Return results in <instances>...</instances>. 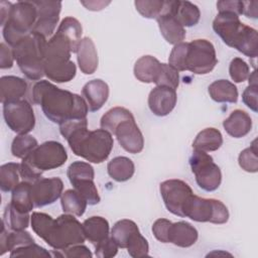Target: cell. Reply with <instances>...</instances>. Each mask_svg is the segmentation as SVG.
<instances>
[{"label":"cell","instance_id":"7dc6e473","mask_svg":"<svg viewBox=\"0 0 258 258\" xmlns=\"http://www.w3.org/2000/svg\"><path fill=\"white\" fill-rule=\"evenodd\" d=\"M10 257H52V254L43 247L33 243L12 250L10 252Z\"/></svg>","mask_w":258,"mask_h":258},{"label":"cell","instance_id":"b9f144b4","mask_svg":"<svg viewBox=\"0 0 258 258\" xmlns=\"http://www.w3.org/2000/svg\"><path fill=\"white\" fill-rule=\"evenodd\" d=\"M257 140L255 139L250 147L241 151L238 157L239 165L247 172H257L258 170V155H257Z\"/></svg>","mask_w":258,"mask_h":258},{"label":"cell","instance_id":"f546056e","mask_svg":"<svg viewBox=\"0 0 258 258\" xmlns=\"http://www.w3.org/2000/svg\"><path fill=\"white\" fill-rule=\"evenodd\" d=\"M223 144L222 133L216 128H206L199 132L192 142V148L205 152L216 151Z\"/></svg>","mask_w":258,"mask_h":258},{"label":"cell","instance_id":"9a60e30c","mask_svg":"<svg viewBox=\"0 0 258 258\" xmlns=\"http://www.w3.org/2000/svg\"><path fill=\"white\" fill-rule=\"evenodd\" d=\"M63 182L59 177L40 178L31 183V196L34 207L41 208L53 204L62 195Z\"/></svg>","mask_w":258,"mask_h":258},{"label":"cell","instance_id":"ab89813d","mask_svg":"<svg viewBox=\"0 0 258 258\" xmlns=\"http://www.w3.org/2000/svg\"><path fill=\"white\" fill-rule=\"evenodd\" d=\"M74 188L82 195L86 200L88 205L94 206L100 203V196L97 189V186L94 182V179H80L72 182Z\"/></svg>","mask_w":258,"mask_h":258},{"label":"cell","instance_id":"836d02e7","mask_svg":"<svg viewBox=\"0 0 258 258\" xmlns=\"http://www.w3.org/2000/svg\"><path fill=\"white\" fill-rule=\"evenodd\" d=\"M60 204L62 211L77 217L84 215L88 203L75 188L67 189L60 197Z\"/></svg>","mask_w":258,"mask_h":258},{"label":"cell","instance_id":"11a10c76","mask_svg":"<svg viewBox=\"0 0 258 258\" xmlns=\"http://www.w3.org/2000/svg\"><path fill=\"white\" fill-rule=\"evenodd\" d=\"M93 256L92 252L84 245L77 244L73 245L64 250H62V257L73 258V257H84V258H91Z\"/></svg>","mask_w":258,"mask_h":258},{"label":"cell","instance_id":"d6a6232c","mask_svg":"<svg viewBox=\"0 0 258 258\" xmlns=\"http://www.w3.org/2000/svg\"><path fill=\"white\" fill-rule=\"evenodd\" d=\"M238 51L242 52L246 56L255 58L258 54V34L257 30L246 25L237 40L235 47Z\"/></svg>","mask_w":258,"mask_h":258},{"label":"cell","instance_id":"1f68e13d","mask_svg":"<svg viewBox=\"0 0 258 258\" xmlns=\"http://www.w3.org/2000/svg\"><path fill=\"white\" fill-rule=\"evenodd\" d=\"M56 32L67 38L71 44L72 52H77L79 44L82 40L83 28L80 21L72 16L63 18L58 25Z\"/></svg>","mask_w":258,"mask_h":258},{"label":"cell","instance_id":"4316f807","mask_svg":"<svg viewBox=\"0 0 258 258\" xmlns=\"http://www.w3.org/2000/svg\"><path fill=\"white\" fill-rule=\"evenodd\" d=\"M82 226L86 239L94 245L109 236V223L103 217H90L84 221Z\"/></svg>","mask_w":258,"mask_h":258},{"label":"cell","instance_id":"db71d44e","mask_svg":"<svg viewBox=\"0 0 258 258\" xmlns=\"http://www.w3.org/2000/svg\"><path fill=\"white\" fill-rule=\"evenodd\" d=\"M217 9L219 12H231L239 16L243 13V1H238V0L218 1Z\"/></svg>","mask_w":258,"mask_h":258},{"label":"cell","instance_id":"ba28073f","mask_svg":"<svg viewBox=\"0 0 258 258\" xmlns=\"http://www.w3.org/2000/svg\"><path fill=\"white\" fill-rule=\"evenodd\" d=\"M189 165L198 185L206 191H214L222 182V172L213 157L205 151L196 150L189 158Z\"/></svg>","mask_w":258,"mask_h":258},{"label":"cell","instance_id":"2e32d148","mask_svg":"<svg viewBox=\"0 0 258 258\" xmlns=\"http://www.w3.org/2000/svg\"><path fill=\"white\" fill-rule=\"evenodd\" d=\"M244 26L239 16L231 12H219L213 21L214 31L230 47L235 46Z\"/></svg>","mask_w":258,"mask_h":258},{"label":"cell","instance_id":"603a6c76","mask_svg":"<svg viewBox=\"0 0 258 258\" xmlns=\"http://www.w3.org/2000/svg\"><path fill=\"white\" fill-rule=\"evenodd\" d=\"M169 7L173 16L183 27H190L200 21L201 11L199 7L189 1L170 0Z\"/></svg>","mask_w":258,"mask_h":258},{"label":"cell","instance_id":"484cf974","mask_svg":"<svg viewBox=\"0 0 258 258\" xmlns=\"http://www.w3.org/2000/svg\"><path fill=\"white\" fill-rule=\"evenodd\" d=\"M160 61L152 55H143L134 64V76L142 83H155L160 69Z\"/></svg>","mask_w":258,"mask_h":258},{"label":"cell","instance_id":"83f0119b","mask_svg":"<svg viewBox=\"0 0 258 258\" xmlns=\"http://www.w3.org/2000/svg\"><path fill=\"white\" fill-rule=\"evenodd\" d=\"M208 92L210 97L218 103H236L238 100L237 87L228 80H217L213 82Z\"/></svg>","mask_w":258,"mask_h":258},{"label":"cell","instance_id":"e0dca14e","mask_svg":"<svg viewBox=\"0 0 258 258\" xmlns=\"http://www.w3.org/2000/svg\"><path fill=\"white\" fill-rule=\"evenodd\" d=\"M156 20L161 35L168 43L175 45L183 41L185 38V29L171 13L168 1H164L162 12Z\"/></svg>","mask_w":258,"mask_h":258},{"label":"cell","instance_id":"cb8c5ba5","mask_svg":"<svg viewBox=\"0 0 258 258\" xmlns=\"http://www.w3.org/2000/svg\"><path fill=\"white\" fill-rule=\"evenodd\" d=\"M198 237L199 233L192 225L184 221H179L171 224L168 241L175 246L187 248L197 242Z\"/></svg>","mask_w":258,"mask_h":258},{"label":"cell","instance_id":"3957f363","mask_svg":"<svg viewBox=\"0 0 258 258\" xmlns=\"http://www.w3.org/2000/svg\"><path fill=\"white\" fill-rule=\"evenodd\" d=\"M46 43L44 36L30 32L12 47L14 58L27 79L39 81L44 76Z\"/></svg>","mask_w":258,"mask_h":258},{"label":"cell","instance_id":"f6af8a7d","mask_svg":"<svg viewBox=\"0 0 258 258\" xmlns=\"http://www.w3.org/2000/svg\"><path fill=\"white\" fill-rule=\"evenodd\" d=\"M128 254L133 258L148 256L149 245L147 240L141 235L140 231L131 236L126 247Z\"/></svg>","mask_w":258,"mask_h":258},{"label":"cell","instance_id":"7402d4cb","mask_svg":"<svg viewBox=\"0 0 258 258\" xmlns=\"http://www.w3.org/2000/svg\"><path fill=\"white\" fill-rule=\"evenodd\" d=\"M223 127L230 136L234 138H241L251 131L252 119L248 113L237 109L224 120Z\"/></svg>","mask_w":258,"mask_h":258},{"label":"cell","instance_id":"d4e9b609","mask_svg":"<svg viewBox=\"0 0 258 258\" xmlns=\"http://www.w3.org/2000/svg\"><path fill=\"white\" fill-rule=\"evenodd\" d=\"M33 243H35L34 239L28 232L24 230H20V231H12L8 233L6 231V226L2 222V228H1V234H0V255L5 254L7 251L11 252L12 250L18 247L30 245Z\"/></svg>","mask_w":258,"mask_h":258},{"label":"cell","instance_id":"4fadbf2b","mask_svg":"<svg viewBox=\"0 0 258 258\" xmlns=\"http://www.w3.org/2000/svg\"><path fill=\"white\" fill-rule=\"evenodd\" d=\"M37 9V20L31 32L38 33L45 38L54 32L59 20L60 1H33Z\"/></svg>","mask_w":258,"mask_h":258},{"label":"cell","instance_id":"681fc988","mask_svg":"<svg viewBox=\"0 0 258 258\" xmlns=\"http://www.w3.org/2000/svg\"><path fill=\"white\" fill-rule=\"evenodd\" d=\"M118 248V245L112 239V237L108 236L107 238L96 244L95 255L98 258H111L117 254Z\"/></svg>","mask_w":258,"mask_h":258},{"label":"cell","instance_id":"277c9868","mask_svg":"<svg viewBox=\"0 0 258 258\" xmlns=\"http://www.w3.org/2000/svg\"><path fill=\"white\" fill-rule=\"evenodd\" d=\"M71 44L61 34L55 32L47 43L44 57V76L56 83L72 81L77 73L76 64L71 60Z\"/></svg>","mask_w":258,"mask_h":258},{"label":"cell","instance_id":"7a4b0ae2","mask_svg":"<svg viewBox=\"0 0 258 258\" xmlns=\"http://www.w3.org/2000/svg\"><path fill=\"white\" fill-rule=\"evenodd\" d=\"M70 148L77 155L93 163H101L110 155L114 140L112 134L105 129L90 131L83 126L73 131L67 138Z\"/></svg>","mask_w":258,"mask_h":258},{"label":"cell","instance_id":"d590c367","mask_svg":"<svg viewBox=\"0 0 258 258\" xmlns=\"http://www.w3.org/2000/svg\"><path fill=\"white\" fill-rule=\"evenodd\" d=\"M30 217L29 213H20L11 204H8L5 208L2 222L9 230L20 231L28 227Z\"/></svg>","mask_w":258,"mask_h":258},{"label":"cell","instance_id":"6f0895ef","mask_svg":"<svg viewBox=\"0 0 258 258\" xmlns=\"http://www.w3.org/2000/svg\"><path fill=\"white\" fill-rule=\"evenodd\" d=\"M248 18L258 17V1H243V13Z\"/></svg>","mask_w":258,"mask_h":258},{"label":"cell","instance_id":"680465c9","mask_svg":"<svg viewBox=\"0 0 258 258\" xmlns=\"http://www.w3.org/2000/svg\"><path fill=\"white\" fill-rule=\"evenodd\" d=\"M12 6V3L7 1H1L0 3V16H1V24L4 25V23L7 20L10 8Z\"/></svg>","mask_w":258,"mask_h":258},{"label":"cell","instance_id":"8d00e7d4","mask_svg":"<svg viewBox=\"0 0 258 258\" xmlns=\"http://www.w3.org/2000/svg\"><path fill=\"white\" fill-rule=\"evenodd\" d=\"M20 163L8 162L0 166V187L2 191L9 192L19 183Z\"/></svg>","mask_w":258,"mask_h":258},{"label":"cell","instance_id":"bcb514c9","mask_svg":"<svg viewBox=\"0 0 258 258\" xmlns=\"http://www.w3.org/2000/svg\"><path fill=\"white\" fill-rule=\"evenodd\" d=\"M188 42H180L173 46L168 57V63L178 72L185 71L184 61L187 52Z\"/></svg>","mask_w":258,"mask_h":258},{"label":"cell","instance_id":"8fae6325","mask_svg":"<svg viewBox=\"0 0 258 258\" xmlns=\"http://www.w3.org/2000/svg\"><path fill=\"white\" fill-rule=\"evenodd\" d=\"M3 117L6 125L17 134H28L35 126V116L26 100L3 104Z\"/></svg>","mask_w":258,"mask_h":258},{"label":"cell","instance_id":"f1b7e54d","mask_svg":"<svg viewBox=\"0 0 258 258\" xmlns=\"http://www.w3.org/2000/svg\"><path fill=\"white\" fill-rule=\"evenodd\" d=\"M107 171L112 179L123 182L133 176L135 165L130 158L126 156H117L108 162Z\"/></svg>","mask_w":258,"mask_h":258},{"label":"cell","instance_id":"d6986e66","mask_svg":"<svg viewBox=\"0 0 258 258\" xmlns=\"http://www.w3.org/2000/svg\"><path fill=\"white\" fill-rule=\"evenodd\" d=\"M82 94L88 105L89 111L96 112L107 102L109 97V86L103 80L95 79L88 82L83 87Z\"/></svg>","mask_w":258,"mask_h":258},{"label":"cell","instance_id":"74e56055","mask_svg":"<svg viewBox=\"0 0 258 258\" xmlns=\"http://www.w3.org/2000/svg\"><path fill=\"white\" fill-rule=\"evenodd\" d=\"M132 113L123 107H115L107 111L101 118L100 125L102 129L107 130L111 134H113L114 129L124 120L133 118Z\"/></svg>","mask_w":258,"mask_h":258},{"label":"cell","instance_id":"9f6ffc18","mask_svg":"<svg viewBox=\"0 0 258 258\" xmlns=\"http://www.w3.org/2000/svg\"><path fill=\"white\" fill-rule=\"evenodd\" d=\"M13 60L14 54L12 48H10L6 43L2 42L0 44V68L2 70L12 68Z\"/></svg>","mask_w":258,"mask_h":258},{"label":"cell","instance_id":"e575fe53","mask_svg":"<svg viewBox=\"0 0 258 258\" xmlns=\"http://www.w3.org/2000/svg\"><path fill=\"white\" fill-rule=\"evenodd\" d=\"M138 231L139 229L135 222L123 219L115 223L111 230V237L119 248H126L131 236Z\"/></svg>","mask_w":258,"mask_h":258},{"label":"cell","instance_id":"f35d334b","mask_svg":"<svg viewBox=\"0 0 258 258\" xmlns=\"http://www.w3.org/2000/svg\"><path fill=\"white\" fill-rule=\"evenodd\" d=\"M38 146L37 140L29 134H18L12 141L11 153L16 158H25Z\"/></svg>","mask_w":258,"mask_h":258},{"label":"cell","instance_id":"30bf717a","mask_svg":"<svg viewBox=\"0 0 258 258\" xmlns=\"http://www.w3.org/2000/svg\"><path fill=\"white\" fill-rule=\"evenodd\" d=\"M159 190L164 206L171 214L184 217V210L194 196L191 187L181 179H167L160 183Z\"/></svg>","mask_w":258,"mask_h":258},{"label":"cell","instance_id":"c3c4849f","mask_svg":"<svg viewBox=\"0 0 258 258\" xmlns=\"http://www.w3.org/2000/svg\"><path fill=\"white\" fill-rule=\"evenodd\" d=\"M229 74L235 83H242L246 81L250 75L249 66L242 58L235 57L230 62Z\"/></svg>","mask_w":258,"mask_h":258},{"label":"cell","instance_id":"ac0fdd59","mask_svg":"<svg viewBox=\"0 0 258 258\" xmlns=\"http://www.w3.org/2000/svg\"><path fill=\"white\" fill-rule=\"evenodd\" d=\"M177 100L176 91L165 86H156L148 96V107L150 111L159 117L168 115L175 107Z\"/></svg>","mask_w":258,"mask_h":258},{"label":"cell","instance_id":"9c48e42d","mask_svg":"<svg viewBox=\"0 0 258 258\" xmlns=\"http://www.w3.org/2000/svg\"><path fill=\"white\" fill-rule=\"evenodd\" d=\"M218 62L213 43L207 39H195L188 42L185 56V71L196 75H206L214 70Z\"/></svg>","mask_w":258,"mask_h":258},{"label":"cell","instance_id":"5b68a950","mask_svg":"<svg viewBox=\"0 0 258 258\" xmlns=\"http://www.w3.org/2000/svg\"><path fill=\"white\" fill-rule=\"evenodd\" d=\"M37 20V9L33 1L12 3L6 22L3 25V37L8 45L14 46L22 37L29 34Z\"/></svg>","mask_w":258,"mask_h":258},{"label":"cell","instance_id":"44dd1931","mask_svg":"<svg viewBox=\"0 0 258 258\" xmlns=\"http://www.w3.org/2000/svg\"><path fill=\"white\" fill-rule=\"evenodd\" d=\"M27 91V83L16 76H3L0 79L1 103L22 100Z\"/></svg>","mask_w":258,"mask_h":258},{"label":"cell","instance_id":"f5cc1de1","mask_svg":"<svg viewBox=\"0 0 258 258\" xmlns=\"http://www.w3.org/2000/svg\"><path fill=\"white\" fill-rule=\"evenodd\" d=\"M257 96H258V86L257 85H249L244 90V92L242 94L243 103L254 112L258 111Z\"/></svg>","mask_w":258,"mask_h":258},{"label":"cell","instance_id":"7c38bea8","mask_svg":"<svg viewBox=\"0 0 258 258\" xmlns=\"http://www.w3.org/2000/svg\"><path fill=\"white\" fill-rule=\"evenodd\" d=\"M25 158L41 171H45L63 165L68 159V153L61 143L50 140L38 145Z\"/></svg>","mask_w":258,"mask_h":258},{"label":"cell","instance_id":"91938a15","mask_svg":"<svg viewBox=\"0 0 258 258\" xmlns=\"http://www.w3.org/2000/svg\"><path fill=\"white\" fill-rule=\"evenodd\" d=\"M83 5H85L87 7V9L89 10H94V11H97V10H101L103 9L106 5H108L110 2H103V1H89V2H85V1H82L81 2Z\"/></svg>","mask_w":258,"mask_h":258},{"label":"cell","instance_id":"6da1fadb","mask_svg":"<svg viewBox=\"0 0 258 258\" xmlns=\"http://www.w3.org/2000/svg\"><path fill=\"white\" fill-rule=\"evenodd\" d=\"M32 101L41 107L47 119L58 125L72 119L87 118L89 112L84 98L70 91L61 90L45 80L34 84Z\"/></svg>","mask_w":258,"mask_h":258},{"label":"cell","instance_id":"ffe728a7","mask_svg":"<svg viewBox=\"0 0 258 258\" xmlns=\"http://www.w3.org/2000/svg\"><path fill=\"white\" fill-rule=\"evenodd\" d=\"M77 59L83 74L92 75L96 72L99 63L98 52L94 41L90 37L82 38L77 50Z\"/></svg>","mask_w":258,"mask_h":258},{"label":"cell","instance_id":"52a82bcc","mask_svg":"<svg viewBox=\"0 0 258 258\" xmlns=\"http://www.w3.org/2000/svg\"><path fill=\"white\" fill-rule=\"evenodd\" d=\"M184 217L196 222L225 224L229 220V211L221 201L194 195L184 210Z\"/></svg>","mask_w":258,"mask_h":258},{"label":"cell","instance_id":"7bdbcfd3","mask_svg":"<svg viewBox=\"0 0 258 258\" xmlns=\"http://www.w3.org/2000/svg\"><path fill=\"white\" fill-rule=\"evenodd\" d=\"M154 84H156V86H165L176 90L179 85L178 71L169 63H160L159 73Z\"/></svg>","mask_w":258,"mask_h":258},{"label":"cell","instance_id":"60d3db41","mask_svg":"<svg viewBox=\"0 0 258 258\" xmlns=\"http://www.w3.org/2000/svg\"><path fill=\"white\" fill-rule=\"evenodd\" d=\"M67 175L72 183L80 179H94L95 171L90 163L85 161H75L68 167Z\"/></svg>","mask_w":258,"mask_h":258},{"label":"cell","instance_id":"f907efd6","mask_svg":"<svg viewBox=\"0 0 258 258\" xmlns=\"http://www.w3.org/2000/svg\"><path fill=\"white\" fill-rule=\"evenodd\" d=\"M19 173L20 177H22L23 180L33 183L41 178L42 171L35 167L27 158H23L22 162L20 163Z\"/></svg>","mask_w":258,"mask_h":258},{"label":"cell","instance_id":"4dcf8cb0","mask_svg":"<svg viewBox=\"0 0 258 258\" xmlns=\"http://www.w3.org/2000/svg\"><path fill=\"white\" fill-rule=\"evenodd\" d=\"M10 204L20 213H30L34 207L31 196V183L28 181L19 182L11 191Z\"/></svg>","mask_w":258,"mask_h":258},{"label":"cell","instance_id":"8992f818","mask_svg":"<svg viewBox=\"0 0 258 258\" xmlns=\"http://www.w3.org/2000/svg\"><path fill=\"white\" fill-rule=\"evenodd\" d=\"M42 240L51 248L62 251L73 245L83 244L86 240L82 224L71 214L53 219Z\"/></svg>","mask_w":258,"mask_h":258},{"label":"cell","instance_id":"5bb4252c","mask_svg":"<svg viewBox=\"0 0 258 258\" xmlns=\"http://www.w3.org/2000/svg\"><path fill=\"white\" fill-rule=\"evenodd\" d=\"M121 147L129 153H139L144 147L143 135L135 122V118L122 121L113 131Z\"/></svg>","mask_w":258,"mask_h":258},{"label":"cell","instance_id":"ee69618b","mask_svg":"<svg viewBox=\"0 0 258 258\" xmlns=\"http://www.w3.org/2000/svg\"><path fill=\"white\" fill-rule=\"evenodd\" d=\"M136 10L145 18H157L162 12L164 1L162 0H137L134 2Z\"/></svg>","mask_w":258,"mask_h":258},{"label":"cell","instance_id":"816d5d0a","mask_svg":"<svg viewBox=\"0 0 258 258\" xmlns=\"http://www.w3.org/2000/svg\"><path fill=\"white\" fill-rule=\"evenodd\" d=\"M172 222L167 219H157L152 225V233L154 237L162 242V243H169V230Z\"/></svg>","mask_w":258,"mask_h":258}]
</instances>
